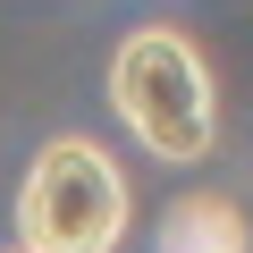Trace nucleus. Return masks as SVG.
Segmentation results:
<instances>
[{
    "label": "nucleus",
    "instance_id": "7ed1b4c3",
    "mask_svg": "<svg viewBox=\"0 0 253 253\" xmlns=\"http://www.w3.org/2000/svg\"><path fill=\"white\" fill-rule=\"evenodd\" d=\"M161 253H253L245 245V211L228 194H177L161 211Z\"/></svg>",
    "mask_w": 253,
    "mask_h": 253
},
{
    "label": "nucleus",
    "instance_id": "f257e3e1",
    "mask_svg": "<svg viewBox=\"0 0 253 253\" xmlns=\"http://www.w3.org/2000/svg\"><path fill=\"white\" fill-rule=\"evenodd\" d=\"M110 101L118 118L135 126V144L169 169L186 161H211L219 144V93H211V68L186 34L169 26H135L118 51H110Z\"/></svg>",
    "mask_w": 253,
    "mask_h": 253
},
{
    "label": "nucleus",
    "instance_id": "f03ea898",
    "mask_svg": "<svg viewBox=\"0 0 253 253\" xmlns=\"http://www.w3.org/2000/svg\"><path fill=\"white\" fill-rule=\"evenodd\" d=\"M126 245V177L101 144L59 135L26 161L17 186V253H118Z\"/></svg>",
    "mask_w": 253,
    "mask_h": 253
}]
</instances>
